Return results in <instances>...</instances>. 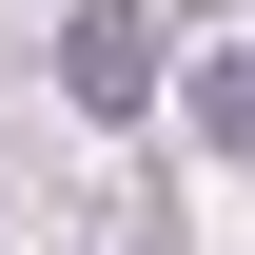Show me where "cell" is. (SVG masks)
Listing matches in <instances>:
<instances>
[{"instance_id":"cell-1","label":"cell","mask_w":255,"mask_h":255,"mask_svg":"<svg viewBox=\"0 0 255 255\" xmlns=\"http://www.w3.org/2000/svg\"><path fill=\"white\" fill-rule=\"evenodd\" d=\"M59 79H79V118H137V98H157V20H137V0H79L59 20Z\"/></svg>"}]
</instances>
